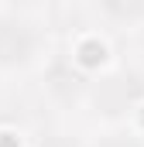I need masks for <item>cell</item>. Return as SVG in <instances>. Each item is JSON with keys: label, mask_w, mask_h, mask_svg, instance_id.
Segmentation results:
<instances>
[{"label": "cell", "mask_w": 144, "mask_h": 147, "mask_svg": "<svg viewBox=\"0 0 144 147\" xmlns=\"http://www.w3.org/2000/svg\"><path fill=\"white\" fill-rule=\"evenodd\" d=\"M31 55V34L17 24L0 21V65H17Z\"/></svg>", "instance_id": "obj_1"}]
</instances>
